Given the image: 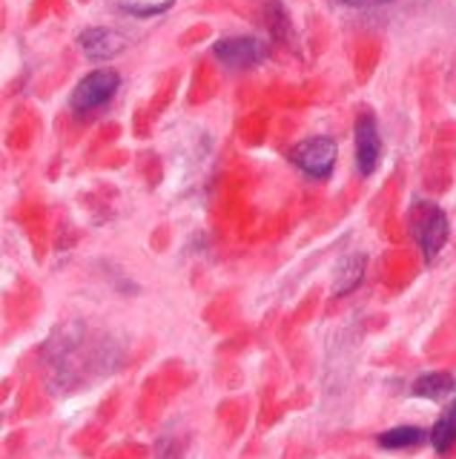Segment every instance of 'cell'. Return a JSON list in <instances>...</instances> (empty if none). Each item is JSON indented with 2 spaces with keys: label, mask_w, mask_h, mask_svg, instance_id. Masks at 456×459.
<instances>
[{
  "label": "cell",
  "mask_w": 456,
  "mask_h": 459,
  "mask_svg": "<svg viewBox=\"0 0 456 459\" xmlns=\"http://www.w3.org/2000/svg\"><path fill=\"white\" fill-rule=\"evenodd\" d=\"M410 227H413V236H417L422 255L427 262H434V258L442 253V247H445L448 233H451L448 215L436 204H431V201H417L410 210Z\"/></svg>",
  "instance_id": "obj_1"
},
{
  "label": "cell",
  "mask_w": 456,
  "mask_h": 459,
  "mask_svg": "<svg viewBox=\"0 0 456 459\" xmlns=\"http://www.w3.org/2000/svg\"><path fill=\"white\" fill-rule=\"evenodd\" d=\"M118 86H121V75L116 69H109V66L92 69L90 75H83L78 81V86L73 90V98H69V107H73V112H78V115L95 112L116 98Z\"/></svg>",
  "instance_id": "obj_2"
},
{
  "label": "cell",
  "mask_w": 456,
  "mask_h": 459,
  "mask_svg": "<svg viewBox=\"0 0 456 459\" xmlns=\"http://www.w3.org/2000/svg\"><path fill=\"white\" fill-rule=\"evenodd\" d=\"M212 55L230 69H253L267 61L270 47L255 35H227L212 43Z\"/></svg>",
  "instance_id": "obj_3"
},
{
  "label": "cell",
  "mask_w": 456,
  "mask_h": 459,
  "mask_svg": "<svg viewBox=\"0 0 456 459\" xmlns=\"http://www.w3.org/2000/svg\"><path fill=\"white\" fill-rule=\"evenodd\" d=\"M336 141L327 138V135H313L298 141L293 152H290V161L305 172L310 178H327L336 167Z\"/></svg>",
  "instance_id": "obj_4"
},
{
  "label": "cell",
  "mask_w": 456,
  "mask_h": 459,
  "mask_svg": "<svg viewBox=\"0 0 456 459\" xmlns=\"http://www.w3.org/2000/svg\"><path fill=\"white\" fill-rule=\"evenodd\" d=\"M356 167L362 176H374V169L382 161V135L374 112H359L356 118Z\"/></svg>",
  "instance_id": "obj_5"
},
{
  "label": "cell",
  "mask_w": 456,
  "mask_h": 459,
  "mask_svg": "<svg viewBox=\"0 0 456 459\" xmlns=\"http://www.w3.org/2000/svg\"><path fill=\"white\" fill-rule=\"evenodd\" d=\"M78 47L90 61H112V57L126 49V40H124V35L116 32V29L90 26L78 35Z\"/></svg>",
  "instance_id": "obj_6"
},
{
  "label": "cell",
  "mask_w": 456,
  "mask_h": 459,
  "mask_svg": "<svg viewBox=\"0 0 456 459\" xmlns=\"http://www.w3.org/2000/svg\"><path fill=\"white\" fill-rule=\"evenodd\" d=\"M413 396L419 399H445L456 391V379L451 377V373H442V370H434V373H425V377H419L417 382H413Z\"/></svg>",
  "instance_id": "obj_7"
},
{
  "label": "cell",
  "mask_w": 456,
  "mask_h": 459,
  "mask_svg": "<svg viewBox=\"0 0 456 459\" xmlns=\"http://www.w3.org/2000/svg\"><path fill=\"white\" fill-rule=\"evenodd\" d=\"M425 442V430L417 425H399L384 430L379 437V445L384 451H408V448H417V445Z\"/></svg>",
  "instance_id": "obj_8"
},
{
  "label": "cell",
  "mask_w": 456,
  "mask_h": 459,
  "mask_svg": "<svg viewBox=\"0 0 456 459\" xmlns=\"http://www.w3.org/2000/svg\"><path fill=\"white\" fill-rule=\"evenodd\" d=\"M431 445L439 454H448L456 445V399L442 411V416L436 420L434 430H431Z\"/></svg>",
  "instance_id": "obj_9"
},
{
  "label": "cell",
  "mask_w": 456,
  "mask_h": 459,
  "mask_svg": "<svg viewBox=\"0 0 456 459\" xmlns=\"http://www.w3.org/2000/svg\"><path fill=\"white\" fill-rule=\"evenodd\" d=\"M365 255H348L341 262L339 273H336V296H348L350 290H356L365 276Z\"/></svg>",
  "instance_id": "obj_10"
},
{
  "label": "cell",
  "mask_w": 456,
  "mask_h": 459,
  "mask_svg": "<svg viewBox=\"0 0 456 459\" xmlns=\"http://www.w3.org/2000/svg\"><path fill=\"white\" fill-rule=\"evenodd\" d=\"M264 14H267V26H270V32H273V38L279 43H288L293 35V23H290L288 9H284L279 0H273V4H267Z\"/></svg>",
  "instance_id": "obj_11"
},
{
  "label": "cell",
  "mask_w": 456,
  "mask_h": 459,
  "mask_svg": "<svg viewBox=\"0 0 456 459\" xmlns=\"http://www.w3.org/2000/svg\"><path fill=\"white\" fill-rule=\"evenodd\" d=\"M169 6H173V0H161V4H121V12L133 14V18H159Z\"/></svg>",
  "instance_id": "obj_12"
},
{
  "label": "cell",
  "mask_w": 456,
  "mask_h": 459,
  "mask_svg": "<svg viewBox=\"0 0 456 459\" xmlns=\"http://www.w3.org/2000/svg\"><path fill=\"white\" fill-rule=\"evenodd\" d=\"M336 6H345V9H374V6H384L391 0H331Z\"/></svg>",
  "instance_id": "obj_13"
}]
</instances>
